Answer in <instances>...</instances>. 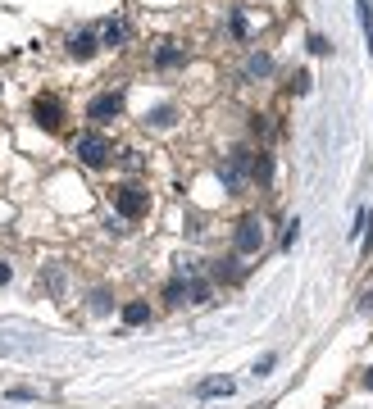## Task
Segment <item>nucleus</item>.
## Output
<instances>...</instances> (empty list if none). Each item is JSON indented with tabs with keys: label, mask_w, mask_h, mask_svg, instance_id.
<instances>
[{
	"label": "nucleus",
	"mask_w": 373,
	"mask_h": 409,
	"mask_svg": "<svg viewBox=\"0 0 373 409\" xmlns=\"http://www.w3.org/2000/svg\"><path fill=\"white\" fill-rule=\"evenodd\" d=\"M246 173H251V155H233V160L223 164V187L228 191H242Z\"/></svg>",
	"instance_id": "423d86ee"
},
{
	"label": "nucleus",
	"mask_w": 373,
	"mask_h": 409,
	"mask_svg": "<svg viewBox=\"0 0 373 409\" xmlns=\"http://www.w3.org/2000/svg\"><path fill=\"white\" fill-rule=\"evenodd\" d=\"M255 250H264V219L260 214H246L237 223V255H255Z\"/></svg>",
	"instance_id": "f03ea898"
},
{
	"label": "nucleus",
	"mask_w": 373,
	"mask_h": 409,
	"mask_svg": "<svg viewBox=\"0 0 373 409\" xmlns=\"http://www.w3.org/2000/svg\"><path fill=\"white\" fill-rule=\"evenodd\" d=\"M64 51H69L73 60H91V55L100 51V37H96V32H73V37H69V46H64Z\"/></svg>",
	"instance_id": "0eeeda50"
},
{
	"label": "nucleus",
	"mask_w": 373,
	"mask_h": 409,
	"mask_svg": "<svg viewBox=\"0 0 373 409\" xmlns=\"http://www.w3.org/2000/svg\"><path fill=\"white\" fill-rule=\"evenodd\" d=\"M246 73H251V77H269V73H273V60H269L264 51H255L251 60H246Z\"/></svg>",
	"instance_id": "9d476101"
},
{
	"label": "nucleus",
	"mask_w": 373,
	"mask_h": 409,
	"mask_svg": "<svg viewBox=\"0 0 373 409\" xmlns=\"http://www.w3.org/2000/svg\"><path fill=\"white\" fill-rule=\"evenodd\" d=\"M119 114H123V96H119V91H100V96H91V105H87V119L96 123V128L114 123Z\"/></svg>",
	"instance_id": "7ed1b4c3"
},
{
	"label": "nucleus",
	"mask_w": 373,
	"mask_h": 409,
	"mask_svg": "<svg viewBox=\"0 0 373 409\" xmlns=\"http://www.w3.org/2000/svg\"><path fill=\"white\" fill-rule=\"evenodd\" d=\"M183 296H187V278H178V282H169V287H164L169 305H183Z\"/></svg>",
	"instance_id": "dca6fc26"
},
{
	"label": "nucleus",
	"mask_w": 373,
	"mask_h": 409,
	"mask_svg": "<svg viewBox=\"0 0 373 409\" xmlns=\"http://www.w3.org/2000/svg\"><path fill=\"white\" fill-rule=\"evenodd\" d=\"M292 86H296V96H305V91H310V73H296Z\"/></svg>",
	"instance_id": "f3484780"
},
{
	"label": "nucleus",
	"mask_w": 373,
	"mask_h": 409,
	"mask_svg": "<svg viewBox=\"0 0 373 409\" xmlns=\"http://www.w3.org/2000/svg\"><path fill=\"white\" fill-rule=\"evenodd\" d=\"M155 64H159V68H178V64H183V51H178V46H159Z\"/></svg>",
	"instance_id": "2eb2a0df"
},
{
	"label": "nucleus",
	"mask_w": 373,
	"mask_h": 409,
	"mask_svg": "<svg viewBox=\"0 0 373 409\" xmlns=\"http://www.w3.org/2000/svg\"><path fill=\"white\" fill-rule=\"evenodd\" d=\"M32 119H37V128L55 132L60 119H64V100H60V96H37V100H32Z\"/></svg>",
	"instance_id": "39448f33"
},
{
	"label": "nucleus",
	"mask_w": 373,
	"mask_h": 409,
	"mask_svg": "<svg viewBox=\"0 0 373 409\" xmlns=\"http://www.w3.org/2000/svg\"><path fill=\"white\" fill-rule=\"evenodd\" d=\"M228 391H233L228 377H209V382H200V396H205V401H209V396H228Z\"/></svg>",
	"instance_id": "4468645a"
},
{
	"label": "nucleus",
	"mask_w": 373,
	"mask_h": 409,
	"mask_svg": "<svg viewBox=\"0 0 373 409\" xmlns=\"http://www.w3.org/2000/svg\"><path fill=\"white\" fill-rule=\"evenodd\" d=\"M123 323H128V327L150 323V305H146V300H128V305H123Z\"/></svg>",
	"instance_id": "1a4fd4ad"
},
{
	"label": "nucleus",
	"mask_w": 373,
	"mask_h": 409,
	"mask_svg": "<svg viewBox=\"0 0 373 409\" xmlns=\"http://www.w3.org/2000/svg\"><path fill=\"white\" fill-rule=\"evenodd\" d=\"M310 51H314V55H328V51H332V46H328V41H323V37H310Z\"/></svg>",
	"instance_id": "a211bd4d"
},
{
	"label": "nucleus",
	"mask_w": 373,
	"mask_h": 409,
	"mask_svg": "<svg viewBox=\"0 0 373 409\" xmlns=\"http://www.w3.org/2000/svg\"><path fill=\"white\" fill-rule=\"evenodd\" d=\"M251 178H255V182H269V178H273V164H269V155H264V150L251 155Z\"/></svg>",
	"instance_id": "9b49d317"
},
{
	"label": "nucleus",
	"mask_w": 373,
	"mask_h": 409,
	"mask_svg": "<svg viewBox=\"0 0 373 409\" xmlns=\"http://www.w3.org/2000/svg\"><path fill=\"white\" fill-rule=\"evenodd\" d=\"M365 387H369V391H373V368H369V373H365Z\"/></svg>",
	"instance_id": "aec40b11"
},
{
	"label": "nucleus",
	"mask_w": 373,
	"mask_h": 409,
	"mask_svg": "<svg viewBox=\"0 0 373 409\" xmlns=\"http://www.w3.org/2000/svg\"><path fill=\"white\" fill-rule=\"evenodd\" d=\"M9 278H14V268H9V264H0V287H5Z\"/></svg>",
	"instance_id": "6ab92c4d"
},
{
	"label": "nucleus",
	"mask_w": 373,
	"mask_h": 409,
	"mask_svg": "<svg viewBox=\"0 0 373 409\" xmlns=\"http://www.w3.org/2000/svg\"><path fill=\"white\" fill-rule=\"evenodd\" d=\"M360 5V23H365V41H369V55H373V0H355Z\"/></svg>",
	"instance_id": "ddd939ff"
},
{
	"label": "nucleus",
	"mask_w": 373,
	"mask_h": 409,
	"mask_svg": "<svg viewBox=\"0 0 373 409\" xmlns=\"http://www.w3.org/2000/svg\"><path fill=\"white\" fill-rule=\"evenodd\" d=\"M73 155H78L87 169H105V164L114 160V141L100 136V132H82L78 141H73Z\"/></svg>",
	"instance_id": "f257e3e1"
},
{
	"label": "nucleus",
	"mask_w": 373,
	"mask_h": 409,
	"mask_svg": "<svg viewBox=\"0 0 373 409\" xmlns=\"http://www.w3.org/2000/svg\"><path fill=\"white\" fill-rule=\"evenodd\" d=\"M146 123H150V128H174L178 114L169 110V105H159V110H150V114H146Z\"/></svg>",
	"instance_id": "f8f14e48"
},
{
	"label": "nucleus",
	"mask_w": 373,
	"mask_h": 409,
	"mask_svg": "<svg viewBox=\"0 0 373 409\" xmlns=\"http://www.w3.org/2000/svg\"><path fill=\"white\" fill-rule=\"evenodd\" d=\"M114 209H119L123 219H141V214L150 209V196L141 187H119L114 191Z\"/></svg>",
	"instance_id": "20e7f679"
},
{
	"label": "nucleus",
	"mask_w": 373,
	"mask_h": 409,
	"mask_svg": "<svg viewBox=\"0 0 373 409\" xmlns=\"http://www.w3.org/2000/svg\"><path fill=\"white\" fill-rule=\"evenodd\" d=\"M128 37H132V27L123 23V18H110V23L100 27V46H123Z\"/></svg>",
	"instance_id": "6e6552de"
}]
</instances>
